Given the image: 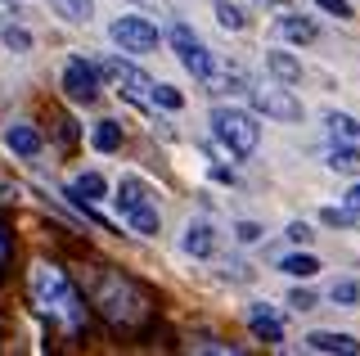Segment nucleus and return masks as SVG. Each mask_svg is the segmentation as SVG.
Here are the masks:
<instances>
[{"label": "nucleus", "instance_id": "obj_1", "mask_svg": "<svg viewBox=\"0 0 360 356\" xmlns=\"http://www.w3.org/2000/svg\"><path fill=\"white\" fill-rule=\"evenodd\" d=\"M27 293H32V307H37L41 316H50L59 329H68V333L86 329V316H90L86 293H82L72 280H68L63 266H54V262H32V271H27Z\"/></svg>", "mask_w": 360, "mask_h": 356}, {"label": "nucleus", "instance_id": "obj_2", "mask_svg": "<svg viewBox=\"0 0 360 356\" xmlns=\"http://www.w3.org/2000/svg\"><path fill=\"white\" fill-rule=\"evenodd\" d=\"M90 307L117 329H135L149 316V303H144V293L135 288V280H127V275L112 271V266H99V271L90 275Z\"/></svg>", "mask_w": 360, "mask_h": 356}, {"label": "nucleus", "instance_id": "obj_3", "mask_svg": "<svg viewBox=\"0 0 360 356\" xmlns=\"http://www.w3.org/2000/svg\"><path fill=\"white\" fill-rule=\"evenodd\" d=\"M172 50L180 54V63H185V72H194L207 91H248L243 86V72L234 68V63H225L221 54H212L202 41L194 37V27L189 23H176L172 27Z\"/></svg>", "mask_w": 360, "mask_h": 356}, {"label": "nucleus", "instance_id": "obj_4", "mask_svg": "<svg viewBox=\"0 0 360 356\" xmlns=\"http://www.w3.org/2000/svg\"><path fill=\"white\" fill-rule=\"evenodd\" d=\"M117 212H122V221H127L135 235H158V230H162L158 198H153V190L140 181V176H122L117 181Z\"/></svg>", "mask_w": 360, "mask_h": 356}, {"label": "nucleus", "instance_id": "obj_5", "mask_svg": "<svg viewBox=\"0 0 360 356\" xmlns=\"http://www.w3.org/2000/svg\"><path fill=\"white\" fill-rule=\"evenodd\" d=\"M212 131H217V140L225 144L230 158H248V153H257V144H262V127H257V117L243 113V108L217 104L212 108Z\"/></svg>", "mask_w": 360, "mask_h": 356}, {"label": "nucleus", "instance_id": "obj_6", "mask_svg": "<svg viewBox=\"0 0 360 356\" xmlns=\"http://www.w3.org/2000/svg\"><path fill=\"white\" fill-rule=\"evenodd\" d=\"M108 82H117V91L131 99L135 108H158V82L149 72H140L135 63H122V59H99Z\"/></svg>", "mask_w": 360, "mask_h": 356}, {"label": "nucleus", "instance_id": "obj_7", "mask_svg": "<svg viewBox=\"0 0 360 356\" xmlns=\"http://www.w3.org/2000/svg\"><path fill=\"white\" fill-rule=\"evenodd\" d=\"M99 63H90L86 54H72V59L63 63V91L72 104H95L99 99Z\"/></svg>", "mask_w": 360, "mask_h": 356}, {"label": "nucleus", "instance_id": "obj_8", "mask_svg": "<svg viewBox=\"0 0 360 356\" xmlns=\"http://www.w3.org/2000/svg\"><path fill=\"white\" fill-rule=\"evenodd\" d=\"M108 37L122 46V54H149L158 46V27L149 23V18H140V14L112 18V23H108Z\"/></svg>", "mask_w": 360, "mask_h": 356}, {"label": "nucleus", "instance_id": "obj_9", "mask_svg": "<svg viewBox=\"0 0 360 356\" xmlns=\"http://www.w3.org/2000/svg\"><path fill=\"white\" fill-rule=\"evenodd\" d=\"M248 95H252V108L275 122H302V99H292V91L284 82L279 86H248Z\"/></svg>", "mask_w": 360, "mask_h": 356}, {"label": "nucleus", "instance_id": "obj_10", "mask_svg": "<svg viewBox=\"0 0 360 356\" xmlns=\"http://www.w3.org/2000/svg\"><path fill=\"white\" fill-rule=\"evenodd\" d=\"M324 131H329V144L360 149V122L352 113H324Z\"/></svg>", "mask_w": 360, "mask_h": 356}, {"label": "nucleus", "instance_id": "obj_11", "mask_svg": "<svg viewBox=\"0 0 360 356\" xmlns=\"http://www.w3.org/2000/svg\"><path fill=\"white\" fill-rule=\"evenodd\" d=\"M248 329H252L262 343H279V338H284V325H279V316L266 303H252V307H248Z\"/></svg>", "mask_w": 360, "mask_h": 356}, {"label": "nucleus", "instance_id": "obj_12", "mask_svg": "<svg viewBox=\"0 0 360 356\" xmlns=\"http://www.w3.org/2000/svg\"><path fill=\"white\" fill-rule=\"evenodd\" d=\"M180 248H185L189 258H212V253H217V235H212L207 221H189L185 235H180Z\"/></svg>", "mask_w": 360, "mask_h": 356}, {"label": "nucleus", "instance_id": "obj_13", "mask_svg": "<svg viewBox=\"0 0 360 356\" xmlns=\"http://www.w3.org/2000/svg\"><path fill=\"white\" fill-rule=\"evenodd\" d=\"M5 144L18 153V158H37V153H41V131L27 127V122H9V127H5Z\"/></svg>", "mask_w": 360, "mask_h": 356}, {"label": "nucleus", "instance_id": "obj_14", "mask_svg": "<svg viewBox=\"0 0 360 356\" xmlns=\"http://www.w3.org/2000/svg\"><path fill=\"white\" fill-rule=\"evenodd\" d=\"M307 348H311V352H342V356H356L360 343L352 338V333H338V329H315V333H307Z\"/></svg>", "mask_w": 360, "mask_h": 356}, {"label": "nucleus", "instance_id": "obj_15", "mask_svg": "<svg viewBox=\"0 0 360 356\" xmlns=\"http://www.w3.org/2000/svg\"><path fill=\"white\" fill-rule=\"evenodd\" d=\"M104 194H108V181L99 172H82L72 185H68V198H72V203H99Z\"/></svg>", "mask_w": 360, "mask_h": 356}, {"label": "nucleus", "instance_id": "obj_16", "mask_svg": "<svg viewBox=\"0 0 360 356\" xmlns=\"http://www.w3.org/2000/svg\"><path fill=\"white\" fill-rule=\"evenodd\" d=\"M266 72L275 77V82H284V86L302 82V63L292 59V54H284V50H266Z\"/></svg>", "mask_w": 360, "mask_h": 356}, {"label": "nucleus", "instance_id": "obj_17", "mask_svg": "<svg viewBox=\"0 0 360 356\" xmlns=\"http://www.w3.org/2000/svg\"><path fill=\"white\" fill-rule=\"evenodd\" d=\"M275 32H279L284 41H297V46H311V41L320 37V27H315L311 18H297V14H284V18L275 23Z\"/></svg>", "mask_w": 360, "mask_h": 356}, {"label": "nucleus", "instance_id": "obj_18", "mask_svg": "<svg viewBox=\"0 0 360 356\" xmlns=\"http://www.w3.org/2000/svg\"><path fill=\"white\" fill-rule=\"evenodd\" d=\"M279 271L292 275V280H311V275H320V262H315L311 253H288V258L279 262Z\"/></svg>", "mask_w": 360, "mask_h": 356}, {"label": "nucleus", "instance_id": "obj_19", "mask_svg": "<svg viewBox=\"0 0 360 356\" xmlns=\"http://www.w3.org/2000/svg\"><path fill=\"white\" fill-rule=\"evenodd\" d=\"M90 144H95L99 153H117V149H122V127H117V122H95Z\"/></svg>", "mask_w": 360, "mask_h": 356}, {"label": "nucleus", "instance_id": "obj_20", "mask_svg": "<svg viewBox=\"0 0 360 356\" xmlns=\"http://www.w3.org/2000/svg\"><path fill=\"white\" fill-rule=\"evenodd\" d=\"M329 172L360 176V149H342V144H333V149H329Z\"/></svg>", "mask_w": 360, "mask_h": 356}, {"label": "nucleus", "instance_id": "obj_21", "mask_svg": "<svg viewBox=\"0 0 360 356\" xmlns=\"http://www.w3.org/2000/svg\"><path fill=\"white\" fill-rule=\"evenodd\" d=\"M212 9H217V23L225 32H243L248 27V14H243L239 5H230V0H212Z\"/></svg>", "mask_w": 360, "mask_h": 356}, {"label": "nucleus", "instance_id": "obj_22", "mask_svg": "<svg viewBox=\"0 0 360 356\" xmlns=\"http://www.w3.org/2000/svg\"><path fill=\"white\" fill-rule=\"evenodd\" d=\"M50 5L59 9L68 23H86V18H90V0H50Z\"/></svg>", "mask_w": 360, "mask_h": 356}, {"label": "nucleus", "instance_id": "obj_23", "mask_svg": "<svg viewBox=\"0 0 360 356\" xmlns=\"http://www.w3.org/2000/svg\"><path fill=\"white\" fill-rule=\"evenodd\" d=\"M329 298H333V303H338V307H352V303H356V298H360V284L352 280V275H342V280H338V284L329 288Z\"/></svg>", "mask_w": 360, "mask_h": 356}, {"label": "nucleus", "instance_id": "obj_24", "mask_svg": "<svg viewBox=\"0 0 360 356\" xmlns=\"http://www.w3.org/2000/svg\"><path fill=\"white\" fill-rule=\"evenodd\" d=\"M0 41H5L9 50H18V54H22V50H32V32H27V27H14V23H5Z\"/></svg>", "mask_w": 360, "mask_h": 356}, {"label": "nucleus", "instance_id": "obj_25", "mask_svg": "<svg viewBox=\"0 0 360 356\" xmlns=\"http://www.w3.org/2000/svg\"><path fill=\"white\" fill-rule=\"evenodd\" d=\"M158 104H162V108H172V113H176V108H185V95H180L176 86L158 82Z\"/></svg>", "mask_w": 360, "mask_h": 356}, {"label": "nucleus", "instance_id": "obj_26", "mask_svg": "<svg viewBox=\"0 0 360 356\" xmlns=\"http://www.w3.org/2000/svg\"><path fill=\"white\" fill-rule=\"evenodd\" d=\"M315 5H320L324 14H333V18H356V14H352V5H347V0H315Z\"/></svg>", "mask_w": 360, "mask_h": 356}, {"label": "nucleus", "instance_id": "obj_27", "mask_svg": "<svg viewBox=\"0 0 360 356\" xmlns=\"http://www.w3.org/2000/svg\"><path fill=\"white\" fill-rule=\"evenodd\" d=\"M234 235H239V243H257V239H262V226H252V221H239V226H234Z\"/></svg>", "mask_w": 360, "mask_h": 356}, {"label": "nucleus", "instance_id": "obj_28", "mask_svg": "<svg viewBox=\"0 0 360 356\" xmlns=\"http://www.w3.org/2000/svg\"><path fill=\"white\" fill-rule=\"evenodd\" d=\"M288 239H292V243H311L315 235H311V226H307V221H292V226H288Z\"/></svg>", "mask_w": 360, "mask_h": 356}, {"label": "nucleus", "instance_id": "obj_29", "mask_svg": "<svg viewBox=\"0 0 360 356\" xmlns=\"http://www.w3.org/2000/svg\"><path fill=\"white\" fill-rule=\"evenodd\" d=\"M288 307H292V311H311V307H315V298H311V293H302V288H297V293L288 298Z\"/></svg>", "mask_w": 360, "mask_h": 356}, {"label": "nucleus", "instance_id": "obj_30", "mask_svg": "<svg viewBox=\"0 0 360 356\" xmlns=\"http://www.w3.org/2000/svg\"><path fill=\"white\" fill-rule=\"evenodd\" d=\"M5 258H9V230H5V221H0V266H5Z\"/></svg>", "mask_w": 360, "mask_h": 356}, {"label": "nucleus", "instance_id": "obj_31", "mask_svg": "<svg viewBox=\"0 0 360 356\" xmlns=\"http://www.w3.org/2000/svg\"><path fill=\"white\" fill-rule=\"evenodd\" d=\"M342 203H347V208H356V212H360V181L352 185V190H347V198H342Z\"/></svg>", "mask_w": 360, "mask_h": 356}, {"label": "nucleus", "instance_id": "obj_32", "mask_svg": "<svg viewBox=\"0 0 360 356\" xmlns=\"http://www.w3.org/2000/svg\"><path fill=\"white\" fill-rule=\"evenodd\" d=\"M262 5H284V0H262Z\"/></svg>", "mask_w": 360, "mask_h": 356}]
</instances>
